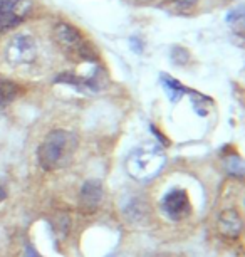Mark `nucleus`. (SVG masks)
<instances>
[{
  "instance_id": "6e6552de",
  "label": "nucleus",
  "mask_w": 245,
  "mask_h": 257,
  "mask_svg": "<svg viewBox=\"0 0 245 257\" xmlns=\"http://www.w3.org/2000/svg\"><path fill=\"white\" fill-rule=\"evenodd\" d=\"M218 232L225 239H237L242 232V219L237 210H225L220 213Z\"/></svg>"
},
{
  "instance_id": "1a4fd4ad",
  "label": "nucleus",
  "mask_w": 245,
  "mask_h": 257,
  "mask_svg": "<svg viewBox=\"0 0 245 257\" xmlns=\"http://www.w3.org/2000/svg\"><path fill=\"white\" fill-rule=\"evenodd\" d=\"M16 96H17V86L12 81L0 79V113H2L4 108H7L16 99Z\"/></svg>"
},
{
  "instance_id": "39448f33",
  "label": "nucleus",
  "mask_w": 245,
  "mask_h": 257,
  "mask_svg": "<svg viewBox=\"0 0 245 257\" xmlns=\"http://www.w3.org/2000/svg\"><path fill=\"white\" fill-rule=\"evenodd\" d=\"M161 207H163L165 215L171 220L185 219V217H188V213L191 210L188 195H186L185 190H180V188H175V190L168 192L166 195L163 197Z\"/></svg>"
},
{
  "instance_id": "7ed1b4c3",
  "label": "nucleus",
  "mask_w": 245,
  "mask_h": 257,
  "mask_svg": "<svg viewBox=\"0 0 245 257\" xmlns=\"http://www.w3.org/2000/svg\"><path fill=\"white\" fill-rule=\"evenodd\" d=\"M54 39L57 46L66 52L71 59H81V61H96L93 47L88 44V41L83 37L78 29L69 26V24H57L54 27Z\"/></svg>"
},
{
  "instance_id": "f257e3e1",
  "label": "nucleus",
  "mask_w": 245,
  "mask_h": 257,
  "mask_svg": "<svg viewBox=\"0 0 245 257\" xmlns=\"http://www.w3.org/2000/svg\"><path fill=\"white\" fill-rule=\"evenodd\" d=\"M78 137L74 133L66 132V130L51 132L37 150L41 167L46 172H54V170L67 167L78 150Z\"/></svg>"
},
{
  "instance_id": "f03ea898",
  "label": "nucleus",
  "mask_w": 245,
  "mask_h": 257,
  "mask_svg": "<svg viewBox=\"0 0 245 257\" xmlns=\"http://www.w3.org/2000/svg\"><path fill=\"white\" fill-rule=\"evenodd\" d=\"M166 165L165 152L156 145H143L133 150L126 158L128 175L138 182H148L160 175Z\"/></svg>"
},
{
  "instance_id": "2eb2a0df",
  "label": "nucleus",
  "mask_w": 245,
  "mask_h": 257,
  "mask_svg": "<svg viewBox=\"0 0 245 257\" xmlns=\"http://www.w3.org/2000/svg\"><path fill=\"white\" fill-rule=\"evenodd\" d=\"M108 257H119V255H108Z\"/></svg>"
},
{
  "instance_id": "9b49d317",
  "label": "nucleus",
  "mask_w": 245,
  "mask_h": 257,
  "mask_svg": "<svg viewBox=\"0 0 245 257\" xmlns=\"http://www.w3.org/2000/svg\"><path fill=\"white\" fill-rule=\"evenodd\" d=\"M165 88L168 89V94L171 96V99H178V98H181V91H183V88H181L178 82H175V81H171L170 77H166Z\"/></svg>"
},
{
  "instance_id": "4468645a",
  "label": "nucleus",
  "mask_w": 245,
  "mask_h": 257,
  "mask_svg": "<svg viewBox=\"0 0 245 257\" xmlns=\"http://www.w3.org/2000/svg\"><path fill=\"white\" fill-rule=\"evenodd\" d=\"M24 257H41V254L36 249H34L32 245H27L26 252H24Z\"/></svg>"
},
{
  "instance_id": "0eeeda50",
  "label": "nucleus",
  "mask_w": 245,
  "mask_h": 257,
  "mask_svg": "<svg viewBox=\"0 0 245 257\" xmlns=\"http://www.w3.org/2000/svg\"><path fill=\"white\" fill-rule=\"evenodd\" d=\"M103 183L99 180H88L84 182L83 188H81L79 193V207L81 210L88 215H93V213L98 212V208L103 202Z\"/></svg>"
},
{
  "instance_id": "423d86ee",
  "label": "nucleus",
  "mask_w": 245,
  "mask_h": 257,
  "mask_svg": "<svg viewBox=\"0 0 245 257\" xmlns=\"http://www.w3.org/2000/svg\"><path fill=\"white\" fill-rule=\"evenodd\" d=\"M27 0H0V29L19 26L29 12Z\"/></svg>"
},
{
  "instance_id": "ddd939ff",
  "label": "nucleus",
  "mask_w": 245,
  "mask_h": 257,
  "mask_svg": "<svg viewBox=\"0 0 245 257\" xmlns=\"http://www.w3.org/2000/svg\"><path fill=\"white\" fill-rule=\"evenodd\" d=\"M7 183L2 180V178H0V202H4L6 200V197H7Z\"/></svg>"
},
{
  "instance_id": "9d476101",
  "label": "nucleus",
  "mask_w": 245,
  "mask_h": 257,
  "mask_svg": "<svg viewBox=\"0 0 245 257\" xmlns=\"http://www.w3.org/2000/svg\"><path fill=\"white\" fill-rule=\"evenodd\" d=\"M225 163H227V170L232 173V175H237V177L243 175V163L238 157H230V158H227Z\"/></svg>"
},
{
  "instance_id": "f8f14e48",
  "label": "nucleus",
  "mask_w": 245,
  "mask_h": 257,
  "mask_svg": "<svg viewBox=\"0 0 245 257\" xmlns=\"http://www.w3.org/2000/svg\"><path fill=\"white\" fill-rule=\"evenodd\" d=\"M171 2H175L176 6H180V7H191V6H195L198 0H171Z\"/></svg>"
},
{
  "instance_id": "20e7f679",
  "label": "nucleus",
  "mask_w": 245,
  "mask_h": 257,
  "mask_svg": "<svg viewBox=\"0 0 245 257\" xmlns=\"http://www.w3.org/2000/svg\"><path fill=\"white\" fill-rule=\"evenodd\" d=\"M37 57L36 41L27 34H17L6 46V59L12 66L32 64Z\"/></svg>"
}]
</instances>
